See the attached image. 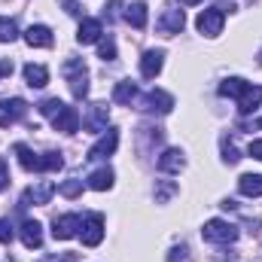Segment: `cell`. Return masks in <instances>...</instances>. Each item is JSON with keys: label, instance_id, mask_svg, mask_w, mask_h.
<instances>
[{"label": "cell", "instance_id": "60d3db41", "mask_svg": "<svg viewBox=\"0 0 262 262\" xmlns=\"http://www.w3.org/2000/svg\"><path fill=\"white\" fill-rule=\"evenodd\" d=\"M259 128H262V119H259Z\"/></svg>", "mask_w": 262, "mask_h": 262}, {"label": "cell", "instance_id": "d6a6232c", "mask_svg": "<svg viewBox=\"0 0 262 262\" xmlns=\"http://www.w3.org/2000/svg\"><path fill=\"white\" fill-rule=\"evenodd\" d=\"M174 189H177L174 183H165V186L156 192V201H159V204H162V201H168V195H174Z\"/></svg>", "mask_w": 262, "mask_h": 262}, {"label": "cell", "instance_id": "8fae6325", "mask_svg": "<svg viewBox=\"0 0 262 262\" xmlns=\"http://www.w3.org/2000/svg\"><path fill=\"white\" fill-rule=\"evenodd\" d=\"M165 67V52L162 49H146L143 58H140V76L143 79H156Z\"/></svg>", "mask_w": 262, "mask_h": 262}, {"label": "cell", "instance_id": "9a60e30c", "mask_svg": "<svg viewBox=\"0 0 262 262\" xmlns=\"http://www.w3.org/2000/svg\"><path fill=\"white\" fill-rule=\"evenodd\" d=\"M186 28V15H183V9H165L162 12V18H159V31L162 34H180Z\"/></svg>", "mask_w": 262, "mask_h": 262}, {"label": "cell", "instance_id": "d590c367", "mask_svg": "<svg viewBox=\"0 0 262 262\" xmlns=\"http://www.w3.org/2000/svg\"><path fill=\"white\" fill-rule=\"evenodd\" d=\"M61 3H64L67 15H79V3H76V0H61Z\"/></svg>", "mask_w": 262, "mask_h": 262}, {"label": "cell", "instance_id": "7a4b0ae2", "mask_svg": "<svg viewBox=\"0 0 262 262\" xmlns=\"http://www.w3.org/2000/svg\"><path fill=\"white\" fill-rule=\"evenodd\" d=\"M226 9H235L232 3L226 6V3H216V6H210V9H204V12H198L195 18V28L204 34V37H216L220 31H223V18H226Z\"/></svg>", "mask_w": 262, "mask_h": 262}, {"label": "cell", "instance_id": "83f0119b", "mask_svg": "<svg viewBox=\"0 0 262 262\" xmlns=\"http://www.w3.org/2000/svg\"><path fill=\"white\" fill-rule=\"evenodd\" d=\"M61 165H64L61 152H43L40 156V171H58Z\"/></svg>", "mask_w": 262, "mask_h": 262}, {"label": "cell", "instance_id": "3957f363", "mask_svg": "<svg viewBox=\"0 0 262 262\" xmlns=\"http://www.w3.org/2000/svg\"><path fill=\"white\" fill-rule=\"evenodd\" d=\"M201 235H204V241H210V244H232V241L238 238V229H235L229 220H207L204 229H201Z\"/></svg>", "mask_w": 262, "mask_h": 262}, {"label": "cell", "instance_id": "4dcf8cb0", "mask_svg": "<svg viewBox=\"0 0 262 262\" xmlns=\"http://www.w3.org/2000/svg\"><path fill=\"white\" fill-rule=\"evenodd\" d=\"M223 159H226L229 165H235V162L241 159V156H238V149H235V143H232V140H226V137H223Z\"/></svg>", "mask_w": 262, "mask_h": 262}, {"label": "cell", "instance_id": "52a82bcc", "mask_svg": "<svg viewBox=\"0 0 262 262\" xmlns=\"http://www.w3.org/2000/svg\"><path fill=\"white\" fill-rule=\"evenodd\" d=\"M116 146H119V131L107 128V134H101V137L92 143V149H89V156H85V159H107V156H113V152H116Z\"/></svg>", "mask_w": 262, "mask_h": 262}, {"label": "cell", "instance_id": "5bb4252c", "mask_svg": "<svg viewBox=\"0 0 262 262\" xmlns=\"http://www.w3.org/2000/svg\"><path fill=\"white\" fill-rule=\"evenodd\" d=\"M52 125H55V131H64V134H73V131H79V113L73 110V107H61L52 119H49Z\"/></svg>", "mask_w": 262, "mask_h": 262}, {"label": "cell", "instance_id": "f1b7e54d", "mask_svg": "<svg viewBox=\"0 0 262 262\" xmlns=\"http://www.w3.org/2000/svg\"><path fill=\"white\" fill-rule=\"evenodd\" d=\"M61 107H64V101H61V98H46V101H40V107H37V110H40L46 119H52Z\"/></svg>", "mask_w": 262, "mask_h": 262}, {"label": "cell", "instance_id": "4fadbf2b", "mask_svg": "<svg viewBox=\"0 0 262 262\" xmlns=\"http://www.w3.org/2000/svg\"><path fill=\"white\" fill-rule=\"evenodd\" d=\"M186 168V156H183V149H165L162 156H159V171L162 174H180Z\"/></svg>", "mask_w": 262, "mask_h": 262}, {"label": "cell", "instance_id": "277c9868", "mask_svg": "<svg viewBox=\"0 0 262 262\" xmlns=\"http://www.w3.org/2000/svg\"><path fill=\"white\" fill-rule=\"evenodd\" d=\"M79 238L85 247H98L104 241V216L101 213H89L79 226Z\"/></svg>", "mask_w": 262, "mask_h": 262}, {"label": "cell", "instance_id": "6da1fadb", "mask_svg": "<svg viewBox=\"0 0 262 262\" xmlns=\"http://www.w3.org/2000/svg\"><path fill=\"white\" fill-rule=\"evenodd\" d=\"M61 70H64V79L70 85V92H73V98L82 101L89 95V70L82 64V58H67Z\"/></svg>", "mask_w": 262, "mask_h": 262}, {"label": "cell", "instance_id": "e575fe53", "mask_svg": "<svg viewBox=\"0 0 262 262\" xmlns=\"http://www.w3.org/2000/svg\"><path fill=\"white\" fill-rule=\"evenodd\" d=\"M79 256L76 253H61V256H46L43 262H76Z\"/></svg>", "mask_w": 262, "mask_h": 262}, {"label": "cell", "instance_id": "f546056e", "mask_svg": "<svg viewBox=\"0 0 262 262\" xmlns=\"http://www.w3.org/2000/svg\"><path fill=\"white\" fill-rule=\"evenodd\" d=\"M58 192H61L64 198H76L79 192H82V180H76V177H73V180H64V183L58 186Z\"/></svg>", "mask_w": 262, "mask_h": 262}, {"label": "cell", "instance_id": "74e56055", "mask_svg": "<svg viewBox=\"0 0 262 262\" xmlns=\"http://www.w3.org/2000/svg\"><path fill=\"white\" fill-rule=\"evenodd\" d=\"M6 73H12V61H0V76H6Z\"/></svg>", "mask_w": 262, "mask_h": 262}, {"label": "cell", "instance_id": "836d02e7", "mask_svg": "<svg viewBox=\"0 0 262 262\" xmlns=\"http://www.w3.org/2000/svg\"><path fill=\"white\" fill-rule=\"evenodd\" d=\"M9 186V168H6V162L0 159V192Z\"/></svg>", "mask_w": 262, "mask_h": 262}, {"label": "cell", "instance_id": "9c48e42d", "mask_svg": "<svg viewBox=\"0 0 262 262\" xmlns=\"http://www.w3.org/2000/svg\"><path fill=\"white\" fill-rule=\"evenodd\" d=\"M79 226H82V220H79L76 213H64V216H55V223H52V235H55V241H67V238H76V235H79Z\"/></svg>", "mask_w": 262, "mask_h": 262}, {"label": "cell", "instance_id": "cb8c5ba5", "mask_svg": "<svg viewBox=\"0 0 262 262\" xmlns=\"http://www.w3.org/2000/svg\"><path fill=\"white\" fill-rule=\"evenodd\" d=\"M238 189H241V195H247V198H259L262 195V174H244L238 180Z\"/></svg>", "mask_w": 262, "mask_h": 262}, {"label": "cell", "instance_id": "8992f818", "mask_svg": "<svg viewBox=\"0 0 262 262\" xmlns=\"http://www.w3.org/2000/svg\"><path fill=\"white\" fill-rule=\"evenodd\" d=\"M25 113H28V104L21 98H3L0 101V128H9L12 122L25 119Z\"/></svg>", "mask_w": 262, "mask_h": 262}, {"label": "cell", "instance_id": "ffe728a7", "mask_svg": "<svg viewBox=\"0 0 262 262\" xmlns=\"http://www.w3.org/2000/svg\"><path fill=\"white\" fill-rule=\"evenodd\" d=\"M259 104H262V85H247L244 95L238 98V110L241 113H253Z\"/></svg>", "mask_w": 262, "mask_h": 262}, {"label": "cell", "instance_id": "603a6c76", "mask_svg": "<svg viewBox=\"0 0 262 262\" xmlns=\"http://www.w3.org/2000/svg\"><path fill=\"white\" fill-rule=\"evenodd\" d=\"M113 101H116V104H131V101H137V85H134L131 79H119V82L113 85Z\"/></svg>", "mask_w": 262, "mask_h": 262}, {"label": "cell", "instance_id": "ac0fdd59", "mask_svg": "<svg viewBox=\"0 0 262 262\" xmlns=\"http://www.w3.org/2000/svg\"><path fill=\"white\" fill-rule=\"evenodd\" d=\"M113 180H116L113 168H98V171L89 174V189H95V192H107V189L113 186Z\"/></svg>", "mask_w": 262, "mask_h": 262}, {"label": "cell", "instance_id": "d6986e66", "mask_svg": "<svg viewBox=\"0 0 262 262\" xmlns=\"http://www.w3.org/2000/svg\"><path fill=\"white\" fill-rule=\"evenodd\" d=\"M12 152L18 156V165H21L25 171H40V156H37L28 143H15V146H12Z\"/></svg>", "mask_w": 262, "mask_h": 262}, {"label": "cell", "instance_id": "ab89813d", "mask_svg": "<svg viewBox=\"0 0 262 262\" xmlns=\"http://www.w3.org/2000/svg\"><path fill=\"white\" fill-rule=\"evenodd\" d=\"M259 64H262V52H259Z\"/></svg>", "mask_w": 262, "mask_h": 262}, {"label": "cell", "instance_id": "30bf717a", "mask_svg": "<svg viewBox=\"0 0 262 262\" xmlns=\"http://www.w3.org/2000/svg\"><path fill=\"white\" fill-rule=\"evenodd\" d=\"M55 192H58V186H55L52 180H40V183H34V186L21 195V207L31 204V201H34V204H49V198L55 195Z\"/></svg>", "mask_w": 262, "mask_h": 262}, {"label": "cell", "instance_id": "7402d4cb", "mask_svg": "<svg viewBox=\"0 0 262 262\" xmlns=\"http://www.w3.org/2000/svg\"><path fill=\"white\" fill-rule=\"evenodd\" d=\"M146 18H149L146 3H128V9H125V21H128L131 28L143 31V28H146Z\"/></svg>", "mask_w": 262, "mask_h": 262}, {"label": "cell", "instance_id": "44dd1931", "mask_svg": "<svg viewBox=\"0 0 262 262\" xmlns=\"http://www.w3.org/2000/svg\"><path fill=\"white\" fill-rule=\"evenodd\" d=\"M25 82L31 89H43L49 82V70L43 64H25Z\"/></svg>", "mask_w": 262, "mask_h": 262}, {"label": "cell", "instance_id": "8d00e7d4", "mask_svg": "<svg viewBox=\"0 0 262 262\" xmlns=\"http://www.w3.org/2000/svg\"><path fill=\"white\" fill-rule=\"evenodd\" d=\"M247 152H250V156H253V159H259V162H262V140H253V143H250V149H247Z\"/></svg>", "mask_w": 262, "mask_h": 262}, {"label": "cell", "instance_id": "ba28073f", "mask_svg": "<svg viewBox=\"0 0 262 262\" xmlns=\"http://www.w3.org/2000/svg\"><path fill=\"white\" fill-rule=\"evenodd\" d=\"M107 122H110V107L107 104H92L89 107V113H85V119H82V128L85 131H107Z\"/></svg>", "mask_w": 262, "mask_h": 262}, {"label": "cell", "instance_id": "2e32d148", "mask_svg": "<svg viewBox=\"0 0 262 262\" xmlns=\"http://www.w3.org/2000/svg\"><path fill=\"white\" fill-rule=\"evenodd\" d=\"M21 37H25V43H28L31 49H49V46H52V31H49L46 25H31Z\"/></svg>", "mask_w": 262, "mask_h": 262}, {"label": "cell", "instance_id": "5b68a950", "mask_svg": "<svg viewBox=\"0 0 262 262\" xmlns=\"http://www.w3.org/2000/svg\"><path fill=\"white\" fill-rule=\"evenodd\" d=\"M140 107H143L146 113H159V116H165V113L174 110V98H171L168 92H162V89H152V92H146V95L140 98Z\"/></svg>", "mask_w": 262, "mask_h": 262}, {"label": "cell", "instance_id": "1f68e13d", "mask_svg": "<svg viewBox=\"0 0 262 262\" xmlns=\"http://www.w3.org/2000/svg\"><path fill=\"white\" fill-rule=\"evenodd\" d=\"M12 235H15V229H12L9 216H3V220H0V244H9V241H12Z\"/></svg>", "mask_w": 262, "mask_h": 262}, {"label": "cell", "instance_id": "7c38bea8", "mask_svg": "<svg viewBox=\"0 0 262 262\" xmlns=\"http://www.w3.org/2000/svg\"><path fill=\"white\" fill-rule=\"evenodd\" d=\"M101 37H104V21H101V18H82V21H79L76 40H79L82 46H89V43H98Z\"/></svg>", "mask_w": 262, "mask_h": 262}, {"label": "cell", "instance_id": "d4e9b609", "mask_svg": "<svg viewBox=\"0 0 262 262\" xmlns=\"http://www.w3.org/2000/svg\"><path fill=\"white\" fill-rule=\"evenodd\" d=\"M247 85H250L247 79H241V76H229V79H223V85H220V95H226V98H241Z\"/></svg>", "mask_w": 262, "mask_h": 262}, {"label": "cell", "instance_id": "484cf974", "mask_svg": "<svg viewBox=\"0 0 262 262\" xmlns=\"http://www.w3.org/2000/svg\"><path fill=\"white\" fill-rule=\"evenodd\" d=\"M12 40H18V25L12 18L0 15V43H12Z\"/></svg>", "mask_w": 262, "mask_h": 262}, {"label": "cell", "instance_id": "f35d334b", "mask_svg": "<svg viewBox=\"0 0 262 262\" xmlns=\"http://www.w3.org/2000/svg\"><path fill=\"white\" fill-rule=\"evenodd\" d=\"M183 6H195V3H201V0H180Z\"/></svg>", "mask_w": 262, "mask_h": 262}, {"label": "cell", "instance_id": "4316f807", "mask_svg": "<svg viewBox=\"0 0 262 262\" xmlns=\"http://www.w3.org/2000/svg\"><path fill=\"white\" fill-rule=\"evenodd\" d=\"M98 58L101 61H116V43H113V37H101L98 40Z\"/></svg>", "mask_w": 262, "mask_h": 262}, {"label": "cell", "instance_id": "e0dca14e", "mask_svg": "<svg viewBox=\"0 0 262 262\" xmlns=\"http://www.w3.org/2000/svg\"><path fill=\"white\" fill-rule=\"evenodd\" d=\"M18 235H21V244H25L28 250L43 247V226H40L37 220H25L21 229H18Z\"/></svg>", "mask_w": 262, "mask_h": 262}]
</instances>
